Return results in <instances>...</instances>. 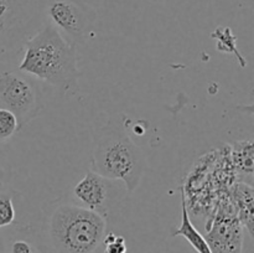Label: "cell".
Segmentation results:
<instances>
[{"label": "cell", "mask_w": 254, "mask_h": 253, "mask_svg": "<svg viewBox=\"0 0 254 253\" xmlns=\"http://www.w3.org/2000/svg\"><path fill=\"white\" fill-rule=\"evenodd\" d=\"M0 108L16 117L20 130L39 117L44 103L36 78L20 71L0 73Z\"/></svg>", "instance_id": "277c9868"}, {"label": "cell", "mask_w": 254, "mask_h": 253, "mask_svg": "<svg viewBox=\"0 0 254 253\" xmlns=\"http://www.w3.org/2000/svg\"><path fill=\"white\" fill-rule=\"evenodd\" d=\"M102 243L104 245V253H127L128 251L126 238L113 232L107 233Z\"/></svg>", "instance_id": "5bb4252c"}, {"label": "cell", "mask_w": 254, "mask_h": 253, "mask_svg": "<svg viewBox=\"0 0 254 253\" xmlns=\"http://www.w3.org/2000/svg\"><path fill=\"white\" fill-rule=\"evenodd\" d=\"M127 189L119 180H111L88 170L73 188V196L78 205L108 217L116 203L121 202Z\"/></svg>", "instance_id": "8992f818"}, {"label": "cell", "mask_w": 254, "mask_h": 253, "mask_svg": "<svg viewBox=\"0 0 254 253\" xmlns=\"http://www.w3.org/2000/svg\"><path fill=\"white\" fill-rule=\"evenodd\" d=\"M235 196V203L237 206V217L240 220L243 228L248 231L251 237H253V225H254V195L253 188L251 184L246 181H240L235 186L233 191Z\"/></svg>", "instance_id": "9c48e42d"}, {"label": "cell", "mask_w": 254, "mask_h": 253, "mask_svg": "<svg viewBox=\"0 0 254 253\" xmlns=\"http://www.w3.org/2000/svg\"><path fill=\"white\" fill-rule=\"evenodd\" d=\"M45 12L55 27L74 40L87 34L96 17L93 9L74 0H50Z\"/></svg>", "instance_id": "52a82bcc"}, {"label": "cell", "mask_w": 254, "mask_h": 253, "mask_svg": "<svg viewBox=\"0 0 254 253\" xmlns=\"http://www.w3.org/2000/svg\"><path fill=\"white\" fill-rule=\"evenodd\" d=\"M6 180H7L6 170H5V169L2 168L1 165H0V186H1L2 184H4Z\"/></svg>", "instance_id": "2e32d148"}, {"label": "cell", "mask_w": 254, "mask_h": 253, "mask_svg": "<svg viewBox=\"0 0 254 253\" xmlns=\"http://www.w3.org/2000/svg\"><path fill=\"white\" fill-rule=\"evenodd\" d=\"M206 242L212 253H242L243 226L235 208H225L215 216L207 226Z\"/></svg>", "instance_id": "ba28073f"}, {"label": "cell", "mask_w": 254, "mask_h": 253, "mask_svg": "<svg viewBox=\"0 0 254 253\" xmlns=\"http://www.w3.org/2000/svg\"><path fill=\"white\" fill-rule=\"evenodd\" d=\"M0 253H6L5 252V250H4V247H2L1 243H0Z\"/></svg>", "instance_id": "e0dca14e"}, {"label": "cell", "mask_w": 254, "mask_h": 253, "mask_svg": "<svg viewBox=\"0 0 254 253\" xmlns=\"http://www.w3.org/2000/svg\"><path fill=\"white\" fill-rule=\"evenodd\" d=\"M233 161L240 173L248 175L252 179L253 175V140L236 141L232 150Z\"/></svg>", "instance_id": "8fae6325"}, {"label": "cell", "mask_w": 254, "mask_h": 253, "mask_svg": "<svg viewBox=\"0 0 254 253\" xmlns=\"http://www.w3.org/2000/svg\"><path fill=\"white\" fill-rule=\"evenodd\" d=\"M107 218L78 203H60L50 212L45 232L55 253H94L106 236Z\"/></svg>", "instance_id": "3957f363"}, {"label": "cell", "mask_w": 254, "mask_h": 253, "mask_svg": "<svg viewBox=\"0 0 254 253\" xmlns=\"http://www.w3.org/2000/svg\"><path fill=\"white\" fill-rule=\"evenodd\" d=\"M10 253H36L30 242L25 240H15L10 246Z\"/></svg>", "instance_id": "9a60e30c"}, {"label": "cell", "mask_w": 254, "mask_h": 253, "mask_svg": "<svg viewBox=\"0 0 254 253\" xmlns=\"http://www.w3.org/2000/svg\"><path fill=\"white\" fill-rule=\"evenodd\" d=\"M50 0H0V46H12L31 36Z\"/></svg>", "instance_id": "5b68a950"}, {"label": "cell", "mask_w": 254, "mask_h": 253, "mask_svg": "<svg viewBox=\"0 0 254 253\" xmlns=\"http://www.w3.org/2000/svg\"><path fill=\"white\" fill-rule=\"evenodd\" d=\"M20 130L16 117L10 111L0 108V141L7 140Z\"/></svg>", "instance_id": "4fadbf2b"}, {"label": "cell", "mask_w": 254, "mask_h": 253, "mask_svg": "<svg viewBox=\"0 0 254 253\" xmlns=\"http://www.w3.org/2000/svg\"><path fill=\"white\" fill-rule=\"evenodd\" d=\"M173 236H181L185 238L197 253H212L202 233L191 222L185 200V191H181V223L174 231Z\"/></svg>", "instance_id": "30bf717a"}, {"label": "cell", "mask_w": 254, "mask_h": 253, "mask_svg": "<svg viewBox=\"0 0 254 253\" xmlns=\"http://www.w3.org/2000/svg\"><path fill=\"white\" fill-rule=\"evenodd\" d=\"M19 71L44 81L62 94L78 93L81 76L76 46L69 44L51 22L44 24L24 42Z\"/></svg>", "instance_id": "6da1fadb"}, {"label": "cell", "mask_w": 254, "mask_h": 253, "mask_svg": "<svg viewBox=\"0 0 254 253\" xmlns=\"http://www.w3.org/2000/svg\"><path fill=\"white\" fill-rule=\"evenodd\" d=\"M16 218L12 193L9 191H0V228L12 225Z\"/></svg>", "instance_id": "7c38bea8"}, {"label": "cell", "mask_w": 254, "mask_h": 253, "mask_svg": "<svg viewBox=\"0 0 254 253\" xmlns=\"http://www.w3.org/2000/svg\"><path fill=\"white\" fill-rule=\"evenodd\" d=\"M144 151L128 135L121 122L109 121L98 129L92 150V170L111 180L124 184L134 192L145 173Z\"/></svg>", "instance_id": "7a4b0ae2"}]
</instances>
